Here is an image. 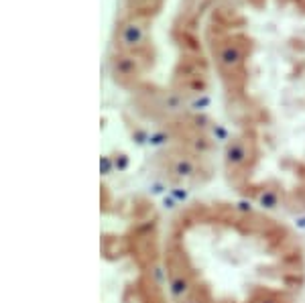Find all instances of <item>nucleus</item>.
I'll return each instance as SVG.
<instances>
[{
  "label": "nucleus",
  "mask_w": 305,
  "mask_h": 303,
  "mask_svg": "<svg viewBox=\"0 0 305 303\" xmlns=\"http://www.w3.org/2000/svg\"><path fill=\"white\" fill-rule=\"evenodd\" d=\"M144 37H146L144 27L138 21H128L120 29V45L124 49H138L144 43Z\"/></svg>",
  "instance_id": "1"
},
{
  "label": "nucleus",
  "mask_w": 305,
  "mask_h": 303,
  "mask_svg": "<svg viewBox=\"0 0 305 303\" xmlns=\"http://www.w3.org/2000/svg\"><path fill=\"white\" fill-rule=\"evenodd\" d=\"M218 61H220V67H222V69L232 71V69H236V67L240 65V61H242V51H240L236 45H226V47L220 51Z\"/></svg>",
  "instance_id": "2"
}]
</instances>
